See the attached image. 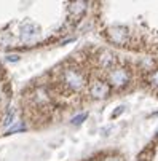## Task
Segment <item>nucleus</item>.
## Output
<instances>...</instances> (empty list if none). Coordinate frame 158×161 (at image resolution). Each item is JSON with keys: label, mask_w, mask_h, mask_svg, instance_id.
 <instances>
[{"label": "nucleus", "mask_w": 158, "mask_h": 161, "mask_svg": "<svg viewBox=\"0 0 158 161\" xmlns=\"http://www.w3.org/2000/svg\"><path fill=\"white\" fill-rule=\"evenodd\" d=\"M62 83L69 88L71 91H82L86 85V77L78 67H67L62 70L61 75Z\"/></svg>", "instance_id": "nucleus-1"}, {"label": "nucleus", "mask_w": 158, "mask_h": 161, "mask_svg": "<svg viewBox=\"0 0 158 161\" xmlns=\"http://www.w3.org/2000/svg\"><path fill=\"white\" fill-rule=\"evenodd\" d=\"M107 78H109V85L115 86V88H125L131 80V74L128 69L117 65L110 72H107Z\"/></svg>", "instance_id": "nucleus-2"}, {"label": "nucleus", "mask_w": 158, "mask_h": 161, "mask_svg": "<svg viewBox=\"0 0 158 161\" xmlns=\"http://www.w3.org/2000/svg\"><path fill=\"white\" fill-rule=\"evenodd\" d=\"M110 93V85L104 80H96L89 86V94L94 99H105Z\"/></svg>", "instance_id": "nucleus-3"}, {"label": "nucleus", "mask_w": 158, "mask_h": 161, "mask_svg": "<svg viewBox=\"0 0 158 161\" xmlns=\"http://www.w3.org/2000/svg\"><path fill=\"white\" fill-rule=\"evenodd\" d=\"M107 38L114 45H125L128 40V31L125 27H110L107 31Z\"/></svg>", "instance_id": "nucleus-4"}, {"label": "nucleus", "mask_w": 158, "mask_h": 161, "mask_svg": "<svg viewBox=\"0 0 158 161\" xmlns=\"http://www.w3.org/2000/svg\"><path fill=\"white\" fill-rule=\"evenodd\" d=\"M98 65L104 69V70L110 72L114 67H117V59L110 51H101L98 56Z\"/></svg>", "instance_id": "nucleus-5"}, {"label": "nucleus", "mask_w": 158, "mask_h": 161, "mask_svg": "<svg viewBox=\"0 0 158 161\" xmlns=\"http://www.w3.org/2000/svg\"><path fill=\"white\" fill-rule=\"evenodd\" d=\"M37 35H38V27L37 26L31 24V22H27V24L22 26V29H21V38L24 40V42H29V40L35 38Z\"/></svg>", "instance_id": "nucleus-6"}, {"label": "nucleus", "mask_w": 158, "mask_h": 161, "mask_svg": "<svg viewBox=\"0 0 158 161\" xmlns=\"http://www.w3.org/2000/svg\"><path fill=\"white\" fill-rule=\"evenodd\" d=\"M86 8H88V2H72L69 5V11L72 16H75V19L80 18L86 11Z\"/></svg>", "instance_id": "nucleus-7"}, {"label": "nucleus", "mask_w": 158, "mask_h": 161, "mask_svg": "<svg viewBox=\"0 0 158 161\" xmlns=\"http://www.w3.org/2000/svg\"><path fill=\"white\" fill-rule=\"evenodd\" d=\"M13 121H14V108H10L7 112V115H5V118H3V126L8 128Z\"/></svg>", "instance_id": "nucleus-8"}, {"label": "nucleus", "mask_w": 158, "mask_h": 161, "mask_svg": "<svg viewBox=\"0 0 158 161\" xmlns=\"http://www.w3.org/2000/svg\"><path fill=\"white\" fill-rule=\"evenodd\" d=\"M86 117H88V113H80V115H77V117H74V118H72V121H71V123H72L74 126L82 125V123L86 120Z\"/></svg>", "instance_id": "nucleus-9"}, {"label": "nucleus", "mask_w": 158, "mask_h": 161, "mask_svg": "<svg viewBox=\"0 0 158 161\" xmlns=\"http://www.w3.org/2000/svg\"><path fill=\"white\" fill-rule=\"evenodd\" d=\"M149 81H150V85H152V86L158 88V69H156V70H153V72L150 74V77H149Z\"/></svg>", "instance_id": "nucleus-10"}, {"label": "nucleus", "mask_w": 158, "mask_h": 161, "mask_svg": "<svg viewBox=\"0 0 158 161\" xmlns=\"http://www.w3.org/2000/svg\"><path fill=\"white\" fill-rule=\"evenodd\" d=\"M22 129H26V126L24 125H16V126H13V128H10V131L7 132V134H13V132H18V131H22Z\"/></svg>", "instance_id": "nucleus-11"}, {"label": "nucleus", "mask_w": 158, "mask_h": 161, "mask_svg": "<svg viewBox=\"0 0 158 161\" xmlns=\"http://www.w3.org/2000/svg\"><path fill=\"white\" fill-rule=\"evenodd\" d=\"M123 110H125V108H123V107H120V108H117V110H115V112H114V117H117V115H118V113H121V112H123Z\"/></svg>", "instance_id": "nucleus-12"}, {"label": "nucleus", "mask_w": 158, "mask_h": 161, "mask_svg": "<svg viewBox=\"0 0 158 161\" xmlns=\"http://www.w3.org/2000/svg\"><path fill=\"white\" fill-rule=\"evenodd\" d=\"M7 59H8V61H11V62H14V61H18L19 58H18V56H8Z\"/></svg>", "instance_id": "nucleus-13"}, {"label": "nucleus", "mask_w": 158, "mask_h": 161, "mask_svg": "<svg viewBox=\"0 0 158 161\" xmlns=\"http://www.w3.org/2000/svg\"><path fill=\"white\" fill-rule=\"evenodd\" d=\"M156 141H158V132H156Z\"/></svg>", "instance_id": "nucleus-14"}]
</instances>
